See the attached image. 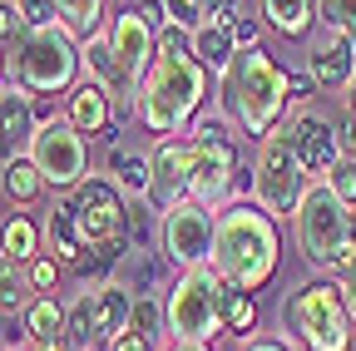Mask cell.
<instances>
[{
	"instance_id": "6da1fadb",
	"label": "cell",
	"mask_w": 356,
	"mask_h": 351,
	"mask_svg": "<svg viewBox=\"0 0 356 351\" xmlns=\"http://www.w3.org/2000/svg\"><path fill=\"white\" fill-rule=\"evenodd\" d=\"M203 99H208V70L198 65L184 30L168 25L159 35L154 65H149V74L139 84V124L149 134H159V139L188 134V124L203 114Z\"/></svg>"
},
{
	"instance_id": "7a4b0ae2",
	"label": "cell",
	"mask_w": 356,
	"mask_h": 351,
	"mask_svg": "<svg viewBox=\"0 0 356 351\" xmlns=\"http://www.w3.org/2000/svg\"><path fill=\"white\" fill-rule=\"evenodd\" d=\"M292 104V74L273 65V55L262 50H238L233 65L218 74V109L238 134L248 139H267L277 134Z\"/></svg>"
},
{
	"instance_id": "3957f363",
	"label": "cell",
	"mask_w": 356,
	"mask_h": 351,
	"mask_svg": "<svg viewBox=\"0 0 356 351\" xmlns=\"http://www.w3.org/2000/svg\"><path fill=\"white\" fill-rule=\"evenodd\" d=\"M277 257H282V243H277V218L273 213H262L252 203H238V208L218 213L213 272L228 287H238V292L267 287L273 272H277Z\"/></svg>"
},
{
	"instance_id": "277c9868",
	"label": "cell",
	"mask_w": 356,
	"mask_h": 351,
	"mask_svg": "<svg viewBox=\"0 0 356 351\" xmlns=\"http://www.w3.org/2000/svg\"><path fill=\"white\" fill-rule=\"evenodd\" d=\"M74 223H79V238H84V257H95L99 268H119L129 257V208L119 198V188L109 179H84L74 188Z\"/></svg>"
},
{
	"instance_id": "5b68a950",
	"label": "cell",
	"mask_w": 356,
	"mask_h": 351,
	"mask_svg": "<svg viewBox=\"0 0 356 351\" xmlns=\"http://www.w3.org/2000/svg\"><path fill=\"white\" fill-rule=\"evenodd\" d=\"M79 74V35H70L60 20L25 30L15 40V84L30 95H70Z\"/></svg>"
},
{
	"instance_id": "8992f818",
	"label": "cell",
	"mask_w": 356,
	"mask_h": 351,
	"mask_svg": "<svg viewBox=\"0 0 356 351\" xmlns=\"http://www.w3.org/2000/svg\"><path fill=\"white\" fill-rule=\"evenodd\" d=\"M282 332L307 351H351V317L332 282H307L282 302Z\"/></svg>"
},
{
	"instance_id": "52a82bcc",
	"label": "cell",
	"mask_w": 356,
	"mask_h": 351,
	"mask_svg": "<svg viewBox=\"0 0 356 351\" xmlns=\"http://www.w3.org/2000/svg\"><path fill=\"white\" fill-rule=\"evenodd\" d=\"M292 228H297V247L312 268H327L332 272V257L341 252V243L356 233L351 228V208L332 193L327 179H312L297 213H292Z\"/></svg>"
},
{
	"instance_id": "ba28073f",
	"label": "cell",
	"mask_w": 356,
	"mask_h": 351,
	"mask_svg": "<svg viewBox=\"0 0 356 351\" xmlns=\"http://www.w3.org/2000/svg\"><path fill=\"white\" fill-rule=\"evenodd\" d=\"M222 292H228V282L213 272V262L178 272L173 292L163 297L173 341H213L222 332Z\"/></svg>"
},
{
	"instance_id": "9c48e42d",
	"label": "cell",
	"mask_w": 356,
	"mask_h": 351,
	"mask_svg": "<svg viewBox=\"0 0 356 351\" xmlns=\"http://www.w3.org/2000/svg\"><path fill=\"white\" fill-rule=\"evenodd\" d=\"M307 183H312V173H307V163L297 158L287 129L267 134V139L257 144V163H252V198H257V208L273 213V218H287V213H297Z\"/></svg>"
},
{
	"instance_id": "30bf717a",
	"label": "cell",
	"mask_w": 356,
	"mask_h": 351,
	"mask_svg": "<svg viewBox=\"0 0 356 351\" xmlns=\"http://www.w3.org/2000/svg\"><path fill=\"white\" fill-rule=\"evenodd\" d=\"M25 158L44 173V183L55 193H74L84 183V173H89V144H84V134L70 119H44L35 129Z\"/></svg>"
},
{
	"instance_id": "8fae6325",
	"label": "cell",
	"mask_w": 356,
	"mask_h": 351,
	"mask_svg": "<svg viewBox=\"0 0 356 351\" xmlns=\"http://www.w3.org/2000/svg\"><path fill=\"white\" fill-rule=\"evenodd\" d=\"M213 233H218V218L213 208L203 203H178L159 218V247L163 257L173 262L178 272H188V268H208L213 262Z\"/></svg>"
},
{
	"instance_id": "7c38bea8",
	"label": "cell",
	"mask_w": 356,
	"mask_h": 351,
	"mask_svg": "<svg viewBox=\"0 0 356 351\" xmlns=\"http://www.w3.org/2000/svg\"><path fill=\"white\" fill-rule=\"evenodd\" d=\"M193 139V134H188ZM238 183V149L222 139V129L208 139H193V179H188V198L203 208H218Z\"/></svg>"
},
{
	"instance_id": "4fadbf2b",
	"label": "cell",
	"mask_w": 356,
	"mask_h": 351,
	"mask_svg": "<svg viewBox=\"0 0 356 351\" xmlns=\"http://www.w3.org/2000/svg\"><path fill=\"white\" fill-rule=\"evenodd\" d=\"M149 173H154V183H149V203H154V213H159V218H163L168 208H178V203H188L193 139H188V134L159 139V144H154V154H149Z\"/></svg>"
},
{
	"instance_id": "5bb4252c",
	"label": "cell",
	"mask_w": 356,
	"mask_h": 351,
	"mask_svg": "<svg viewBox=\"0 0 356 351\" xmlns=\"http://www.w3.org/2000/svg\"><path fill=\"white\" fill-rule=\"evenodd\" d=\"M287 129V139H292V149H297V158L307 163V173L312 179H332V168L341 163V139H337V129H332V119H322V114H297L292 124H282Z\"/></svg>"
},
{
	"instance_id": "9a60e30c",
	"label": "cell",
	"mask_w": 356,
	"mask_h": 351,
	"mask_svg": "<svg viewBox=\"0 0 356 351\" xmlns=\"http://www.w3.org/2000/svg\"><path fill=\"white\" fill-rule=\"evenodd\" d=\"M109 40H114V55H119L124 74H129L134 84H144V74H149V65H154V50H159V30L129 6V10H119V15L109 20Z\"/></svg>"
},
{
	"instance_id": "2e32d148",
	"label": "cell",
	"mask_w": 356,
	"mask_h": 351,
	"mask_svg": "<svg viewBox=\"0 0 356 351\" xmlns=\"http://www.w3.org/2000/svg\"><path fill=\"white\" fill-rule=\"evenodd\" d=\"M307 74L317 79V90H346L356 79V35L322 30L307 50Z\"/></svg>"
},
{
	"instance_id": "e0dca14e",
	"label": "cell",
	"mask_w": 356,
	"mask_h": 351,
	"mask_svg": "<svg viewBox=\"0 0 356 351\" xmlns=\"http://www.w3.org/2000/svg\"><path fill=\"white\" fill-rule=\"evenodd\" d=\"M35 104H30V90L20 84H0V149L6 158H15L20 149H30L35 139Z\"/></svg>"
},
{
	"instance_id": "ac0fdd59",
	"label": "cell",
	"mask_w": 356,
	"mask_h": 351,
	"mask_svg": "<svg viewBox=\"0 0 356 351\" xmlns=\"http://www.w3.org/2000/svg\"><path fill=\"white\" fill-rule=\"evenodd\" d=\"M89 297H95V341L114 346L119 336H129V312H134V297L124 282H99L89 287Z\"/></svg>"
},
{
	"instance_id": "d6986e66",
	"label": "cell",
	"mask_w": 356,
	"mask_h": 351,
	"mask_svg": "<svg viewBox=\"0 0 356 351\" xmlns=\"http://www.w3.org/2000/svg\"><path fill=\"white\" fill-rule=\"evenodd\" d=\"M79 134L89 139V134H104V129L114 124V95L104 90V84H95V79H84V84H74L70 90V114H65Z\"/></svg>"
},
{
	"instance_id": "ffe728a7",
	"label": "cell",
	"mask_w": 356,
	"mask_h": 351,
	"mask_svg": "<svg viewBox=\"0 0 356 351\" xmlns=\"http://www.w3.org/2000/svg\"><path fill=\"white\" fill-rule=\"evenodd\" d=\"M44 247L55 262H84V238L74 223V203H55L44 213Z\"/></svg>"
},
{
	"instance_id": "44dd1931",
	"label": "cell",
	"mask_w": 356,
	"mask_h": 351,
	"mask_svg": "<svg viewBox=\"0 0 356 351\" xmlns=\"http://www.w3.org/2000/svg\"><path fill=\"white\" fill-rule=\"evenodd\" d=\"M188 45H193L198 65H203V70H213V74H222V70L233 65V55H238L233 25H198V30L188 35Z\"/></svg>"
},
{
	"instance_id": "7402d4cb",
	"label": "cell",
	"mask_w": 356,
	"mask_h": 351,
	"mask_svg": "<svg viewBox=\"0 0 356 351\" xmlns=\"http://www.w3.org/2000/svg\"><path fill=\"white\" fill-rule=\"evenodd\" d=\"M317 6H322V0H262V15H267V25H273L277 35L297 40V35L312 30V20H317Z\"/></svg>"
},
{
	"instance_id": "603a6c76",
	"label": "cell",
	"mask_w": 356,
	"mask_h": 351,
	"mask_svg": "<svg viewBox=\"0 0 356 351\" xmlns=\"http://www.w3.org/2000/svg\"><path fill=\"white\" fill-rule=\"evenodd\" d=\"M0 252H6L10 262H35L40 257V228L25 213H10L6 223H0Z\"/></svg>"
},
{
	"instance_id": "cb8c5ba5",
	"label": "cell",
	"mask_w": 356,
	"mask_h": 351,
	"mask_svg": "<svg viewBox=\"0 0 356 351\" xmlns=\"http://www.w3.org/2000/svg\"><path fill=\"white\" fill-rule=\"evenodd\" d=\"M0 183H6V193H10V203H35L44 188H50V183H44V173L30 163V158H6V168H0Z\"/></svg>"
},
{
	"instance_id": "d4e9b609",
	"label": "cell",
	"mask_w": 356,
	"mask_h": 351,
	"mask_svg": "<svg viewBox=\"0 0 356 351\" xmlns=\"http://www.w3.org/2000/svg\"><path fill=\"white\" fill-rule=\"evenodd\" d=\"M20 317H25V332H30V341H35V346H40V341L65 336V307H60L55 297H35Z\"/></svg>"
},
{
	"instance_id": "484cf974",
	"label": "cell",
	"mask_w": 356,
	"mask_h": 351,
	"mask_svg": "<svg viewBox=\"0 0 356 351\" xmlns=\"http://www.w3.org/2000/svg\"><path fill=\"white\" fill-rule=\"evenodd\" d=\"M35 297H40V292H35L30 272H20V262L0 257V312H25Z\"/></svg>"
},
{
	"instance_id": "4316f807",
	"label": "cell",
	"mask_w": 356,
	"mask_h": 351,
	"mask_svg": "<svg viewBox=\"0 0 356 351\" xmlns=\"http://www.w3.org/2000/svg\"><path fill=\"white\" fill-rule=\"evenodd\" d=\"M129 332L134 336H144L149 346L168 332V307L154 297V292H144V297H134V312H129Z\"/></svg>"
},
{
	"instance_id": "83f0119b",
	"label": "cell",
	"mask_w": 356,
	"mask_h": 351,
	"mask_svg": "<svg viewBox=\"0 0 356 351\" xmlns=\"http://www.w3.org/2000/svg\"><path fill=\"white\" fill-rule=\"evenodd\" d=\"M55 10H60V25L79 40H89L95 30H104V0H55Z\"/></svg>"
},
{
	"instance_id": "f1b7e54d",
	"label": "cell",
	"mask_w": 356,
	"mask_h": 351,
	"mask_svg": "<svg viewBox=\"0 0 356 351\" xmlns=\"http://www.w3.org/2000/svg\"><path fill=\"white\" fill-rule=\"evenodd\" d=\"M252 327H257V302L248 292L228 287V292H222V332H228V336H248Z\"/></svg>"
},
{
	"instance_id": "f546056e",
	"label": "cell",
	"mask_w": 356,
	"mask_h": 351,
	"mask_svg": "<svg viewBox=\"0 0 356 351\" xmlns=\"http://www.w3.org/2000/svg\"><path fill=\"white\" fill-rule=\"evenodd\" d=\"M109 168H114V179H119L129 193H149V183H154V173H149V158L114 154V158H109Z\"/></svg>"
},
{
	"instance_id": "4dcf8cb0",
	"label": "cell",
	"mask_w": 356,
	"mask_h": 351,
	"mask_svg": "<svg viewBox=\"0 0 356 351\" xmlns=\"http://www.w3.org/2000/svg\"><path fill=\"white\" fill-rule=\"evenodd\" d=\"M317 20H322V30H346V35H356V0H322V6H317Z\"/></svg>"
},
{
	"instance_id": "1f68e13d",
	"label": "cell",
	"mask_w": 356,
	"mask_h": 351,
	"mask_svg": "<svg viewBox=\"0 0 356 351\" xmlns=\"http://www.w3.org/2000/svg\"><path fill=\"white\" fill-rule=\"evenodd\" d=\"M15 10H20L25 30H40V25H55V20H60L55 0H15Z\"/></svg>"
},
{
	"instance_id": "d6a6232c",
	"label": "cell",
	"mask_w": 356,
	"mask_h": 351,
	"mask_svg": "<svg viewBox=\"0 0 356 351\" xmlns=\"http://www.w3.org/2000/svg\"><path fill=\"white\" fill-rule=\"evenodd\" d=\"M327 183H332V193H337V198H341V203L356 213V163H337Z\"/></svg>"
},
{
	"instance_id": "836d02e7",
	"label": "cell",
	"mask_w": 356,
	"mask_h": 351,
	"mask_svg": "<svg viewBox=\"0 0 356 351\" xmlns=\"http://www.w3.org/2000/svg\"><path fill=\"white\" fill-rule=\"evenodd\" d=\"M25 272H30V282H35V292H40V297H50V287L60 282V262H55V257H35Z\"/></svg>"
},
{
	"instance_id": "e575fe53",
	"label": "cell",
	"mask_w": 356,
	"mask_h": 351,
	"mask_svg": "<svg viewBox=\"0 0 356 351\" xmlns=\"http://www.w3.org/2000/svg\"><path fill=\"white\" fill-rule=\"evenodd\" d=\"M25 35V20L15 10V0H0V45H10V40Z\"/></svg>"
},
{
	"instance_id": "d590c367",
	"label": "cell",
	"mask_w": 356,
	"mask_h": 351,
	"mask_svg": "<svg viewBox=\"0 0 356 351\" xmlns=\"http://www.w3.org/2000/svg\"><path fill=\"white\" fill-rule=\"evenodd\" d=\"M203 6V25H233L238 20V0H198Z\"/></svg>"
},
{
	"instance_id": "8d00e7d4",
	"label": "cell",
	"mask_w": 356,
	"mask_h": 351,
	"mask_svg": "<svg viewBox=\"0 0 356 351\" xmlns=\"http://www.w3.org/2000/svg\"><path fill=\"white\" fill-rule=\"evenodd\" d=\"M257 20H248V15H238L233 20V40H238V50H257Z\"/></svg>"
},
{
	"instance_id": "74e56055",
	"label": "cell",
	"mask_w": 356,
	"mask_h": 351,
	"mask_svg": "<svg viewBox=\"0 0 356 351\" xmlns=\"http://www.w3.org/2000/svg\"><path fill=\"white\" fill-rule=\"evenodd\" d=\"M337 139H341V163H356V119L337 124Z\"/></svg>"
},
{
	"instance_id": "f35d334b",
	"label": "cell",
	"mask_w": 356,
	"mask_h": 351,
	"mask_svg": "<svg viewBox=\"0 0 356 351\" xmlns=\"http://www.w3.org/2000/svg\"><path fill=\"white\" fill-rule=\"evenodd\" d=\"M337 292H341V302H346V317H351V327H356V268H351V272H341Z\"/></svg>"
},
{
	"instance_id": "ab89813d",
	"label": "cell",
	"mask_w": 356,
	"mask_h": 351,
	"mask_svg": "<svg viewBox=\"0 0 356 351\" xmlns=\"http://www.w3.org/2000/svg\"><path fill=\"white\" fill-rule=\"evenodd\" d=\"M312 90H317V79H312L307 70H302V74H292V99H312Z\"/></svg>"
},
{
	"instance_id": "60d3db41",
	"label": "cell",
	"mask_w": 356,
	"mask_h": 351,
	"mask_svg": "<svg viewBox=\"0 0 356 351\" xmlns=\"http://www.w3.org/2000/svg\"><path fill=\"white\" fill-rule=\"evenodd\" d=\"M109 351H154V346H149L144 336H134V332H129V336H119V341H114Z\"/></svg>"
},
{
	"instance_id": "b9f144b4",
	"label": "cell",
	"mask_w": 356,
	"mask_h": 351,
	"mask_svg": "<svg viewBox=\"0 0 356 351\" xmlns=\"http://www.w3.org/2000/svg\"><path fill=\"white\" fill-rule=\"evenodd\" d=\"M341 109H346V119H356V79L341 90Z\"/></svg>"
},
{
	"instance_id": "7bdbcfd3",
	"label": "cell",
	"mask_w": 356,
	"mask_h": 351,
	"mask_svg": "<svg viewBox=\"0 0 356 351\" xmlns=\"http://www.w3.org/2000/svg\"><path fill=\"white\" fill-rule=\"evenodd\" d=\"M243 351H287V346H282V341H267V336H262V341H248Z\"/></svg>"
},
{
	"instance_id": "ee69618b",
	"label": "cell",
	"mask_w": 356,
	"mask_h": 351,
	"mask_svg": "<svg viewBox=\"0 0 356 351\" xmlns=\"http://www.w3.org/2000/svg\"><path fill=\"white\" fill-rule=\"evenodd\" d=\"M168 351H213V346H208V341H173Z\"/></svg>"
},
{
	"instance_id": "f6af8a7d",
	"label": "cell",
	"mask_w": 356,
	"mask_h": 351,
	"mask_svg": "<svg viewBox=\"0 0 356 351\" xmlns=\"http://www.w3.org/2000/svg\"><path fill=\"white\" fill-rule=\"evenodd\" d=\"M6 74H10V55H6V45H0V84H6Z\"/></svg>"
},
{
	"instance_id": "bcb514c9",
	"label": "cell",
	"mask_w": 356,
	"mask_h": 351,
	"mask_svg": "<svg viewBox=\"0 0 356 351\" xmlns=\"http://www.w3.org/2000/svg\"><path fill=\"white\" fill-rule=\"evenodd\" d=\"M10 351H15V346H10Z\"/></svg>"
}]
</instances>
